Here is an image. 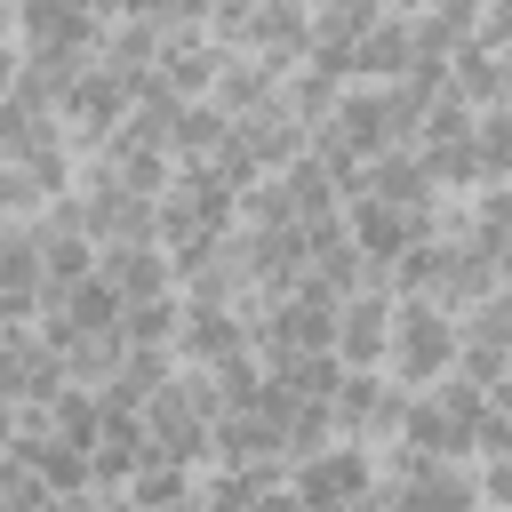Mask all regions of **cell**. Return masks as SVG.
Returning a JSON list of instances; mask_svg holds the SVG:
<instances>
[{"instance_id":"277c9868","label":"cell","mask_w":512,"mask_h":512,"mask_svg":"<svg viewBox=\"0 0 512 512\" xmlns=\"http://www.w3.org/2000/svg\"><path fill=\"white\" fill-rule=\"evenodd\" d=\"M176 304H184V296H176ZM168 352H176V368H224V360L248 352V312H240V304H184Z\"/></svg>"},{"instance_id":"d6986e66","label":"cell","mask_w":512,"mask_h":512,"mask_svg":"<svg viewBox=\"0 0 512 512\" xmlns=\"http://www.w3.org/2000/svg\"><path fill=\"white\" fill-rule=\"evenodd\" d=\"M120 16L160 24V32H184V24H200V0H120Z\"/></svg>"},{"instance_id":"9a60e30c","label":"cell","mask_w":512,"mask_h":512,"mask_svg":"<svg viewBox=\"0 0 512 512\" xmlns=\"http://www.w3.org/2000/svg\"><path fill=\"white\" fill-rule=\"evenodd\" d=\"M376 16H384L376 0H304V24H312V48H320V56H352V40H360Z\"/></svg>"},{"instance_id":"ac0fdd59","label":"cell","mask_w":512,"mask_h":512,"mask_svg":"<svg viewBox=\"0 0 512 512\" xmlns=\"http://www.w3.org/2000/svg\"><path fill=\"white\" fill-rule=\"evenodd\" d=\"M176 296H144V304H120V344H168L176 336Z\"/></svg>"},{"instance_id":"2e32d148","label":"cell","mask_w":512,"mask_h":512,"mask_svg":"<svg viewBox=\"0 0 512 512\" xmlns=\"http://www.w3.org/2000/svg\"><path fill=\"white\" fill-rule=\"evenodd\" d=\"M224 128H232V120H224L208 96H200V104H176V120H168V160H208V152L224 144Z\"/></svg>"},{"instance_id":"3957f363","label":"cell","mask_w":512,"mask_h":512,"mask_svg":"<svg viewBox=\"0 0 512 512\" xmlns=\"http://www.w3.org/2000/svg\"><path fill=\"white\" fill-rule=\"evenodd\" d=\"M280 488H288V496H296L304 512H344V504H360V496L376 488V448L328 440V448L296 456V464L280 472Z\"/></svg>"},{"instance_id":"9c48e42d","label":"cell","mask_w":512,"mask_h":512,"mask_svg":"<svg viewBox=\"0 0 512 512\" xmlns=\"http://www.w3.org/2000/svg\"><path fill=\"white\" fill-rule=\"evenodd\" d=\"M344 200H384V208H432L440 192H432L424 160H416L408 144H392V152L360 160V176H352V192H344Z\"/></svg>"},{"instance_id":"5bb4252c","label":"cell","mask_w":512,"mask_h":512,"mask_svg":"<svg viewBox=\"0 0 512 512\" xmlns=\"http://www.w3.org/2000/svg\"><path fill=\"white\" fill-rule=\"evenodd\" d=\"M48 144H56V112H48L40 96L8 88V96H0V160H32V152H48Z\"/></svg>"},{"instance_id":"52a82bcc","label":"cell","mask_w":512,"mask_h":512,"mask_svg":"<svg viewBox=\"0 0 512 512\" xmlns=\"http://www.w3.org/2000/svg\"><path fill=\"white\" fill-rule=\"evenodd\" d=\"M96 280H104L120 304H144V296H176L168 248H152V240H112V248H96Z\"/></svg>"},{"instance_id":"8fae6325","label":"cell","mask_w":512,"mask_h":512,"mask_svg":"<svg viewBox=\"0 0 512 512\" xmlns=\"http://www.w3.org/2000/svg\"><path fill=\"white\" fill-rule=\"evenodd\" d=\"M440 80H448V96H456L464 112H488V104H504V48L464 40V48L440 64Z\"/></svg>"},{"instance_id":"6da1fadb","label":"cell","mask_w":512,"mask_h":512,"mask_svg":"<svg viewBox=\"0 0 512 512\" xmlns=\"http://www.w3.org/2000/svg\"><path fill=\"white\" fill-rule=\"evenodd\" d=\"M216 376L208 368H168L152 392H144V408H136V424H144V448L160 456V464H208V424H216Z\"/></svg>"},{"instance_id":"e0dca14e","label":"cell","mask_w":512,"mask_h":512,"mask_svg":"<svg viewBox=\"0 0 512 512\" xmlns=\"http://www.w3.org/2000/svg\"><path fill=\"white\" fill-rule=\"evenodd\" d=\"M472 152H480V176H488V184L512 176V112H504V104L472 112Z\"/></svg>"},{"instance_id":"4fadbf2b","label":"cell","mask_w":512,"mask_h":512,"mask_svg":"<svg viewBox=\"0 0 512 512\" xmlns=\"http://www.w3.org/2000/svg\"><path fill=\"white\" fill-rule=\"evenodd\" d=\"M232 136L248 144V160H256L264 176H272V168H288V160L304 152V120H296V112H280V96H272V104H256L248 120H232Z\"/></svg>"},{"instance_id":"7a4b0ae2","label":"cell","mask_w":512,"mask_h":512,"mask_svg":"<svg viewBox=\"0 0 512 512\" xmlns=\"http://www.w3.org/2000/svg\"><path fill=\"white\" fill-rule=\"evenodd\" d=\"M448 360H456V312H440V304H408V296H392V336H384V376H392L400 392H424V384H440V376H448Z\"/></svg>"},{"instance_id":"30bf717a","label":"cell","mask_w":512,"mask_h":512,"mask_svg":"<svg viewBox=\"0 0 512 512\" xmlns=\"http://www.w3.org/2000/svg\"><path fill=\"white\" fill-rule=\"evenodd\" d=\"M208 464H288L280 456V416L272 408H216Z\"/></svg>"},{"instance_id":"ffe728a7","label":"cell","mask_w":512,"mask_h":512,"mask_svg":"<svg viewBox=\"0 0 512 512\" xmlns=\"http://www.w3.org/2000/svg\"><path fill=\"white\" fill-rule=\"evenodd\" d=\"M40 512H128V504H120V488H64V496H48Z\"/></svg>"},{"instance_id":"8992f818","label":"cell","mask_w":512,"mask_h":512,"mask_svg":"<svg viewBox=\"0 0 512 512\" xmlns=\"http://www.w3.org/2000/svg\"><path fill=\"white\" fill-rule=\"evenodd\" d=\"M384 336H392V296H384V288H360V296L336 304L328 360H336V368H384Z\"/></svg>"},{"instance_id":"7c38bea8","label":"cell","mask_w":512,"mask_h":512,"mask_svg":"<svg viewBox=\"0 0 512 512\" xmlns=\"http://www.w3.org/2000/svg\"><path fill=\"white\" fill-rule=\"evenodd\" d=\"M272 88H280V72H272V64H256V56L224 48V64H216V80H208V104H216L224 120H248L256 104H272Z\"/></svg>"},{"instance_id":"5b68a950","label":"cell","mask_w":512,"mask_h":512,"mask_svg":"<svg viewBox=\"0 0 512 512\" xmlns=\"http://www.w3.org/2000/svg\"><path fill=\"white\" fill-rule=\"evenodd\" d=\"M56 392H64V368H56L48 336H40V328H0V400L48 408Z\"/></svg>"},{"instance_id":"ba28073f","label":"cell","mask_w":512,"mask_h":512,"mask_svg":"<svg viewBox=\"0 0 512 512\" xmlns=\"http://www.w3.org/2000/svg\"><path fill=\"white\" fill-rule=\"evenodd\" d=\"M216 64H224V48H216L200 24H184V32H168V40H160L152 80H160L176 104H200V96H208V80H216Z\"/></svg>"}]
</instances>
